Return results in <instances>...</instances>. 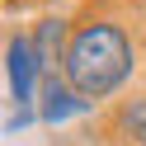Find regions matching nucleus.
<instances>
[{"mask_svg": "<svg viewBox=\"0 0 146 146\" xmlns=\"http://www.w3.org/2000/svg\"><path fill=\"white\" fill-rule=\"evenodd\" d=\"M141 52H137V33L127 29L118 14H99L85 10L71 24V42L61 57V80L90 104H108L132 85Z\"/></svg>", "mask_w": 146, "mask_h": 146, "instance_id": "obj_1", "label": "nucleus"}, {"mask_svg": "<svg viewBox=\"0 0 146 146\" xmlns=\"http://www.w3.org/2000/svg\"><path fill=\"white\" fill-rule=\"evenodd\" d=\"M5 80H10V104L14 108H33L42 94V66L38 52H33V38L24 29H14L5 38Z\"/></svg>", "mask_w": 146, "mask_h": 146, "instance_id": "obj_2", "label": "nucleus"}, {"mask_svg": "<svg viewBox=\"0 0 146 146\" xmlns=\"http://www.w3.org/2000/svg\"><path fill=\"white\" fill-rule=\"evenodd\" d=\"M71 24L76 19H66V14H42V19L29 29L42 76H61V57H66V42H71Z\"/></svg>", "mask_w": 146, "mask_h": 146, "instance_id": "obj_3", "label": "nucleus"}, {"mask_svg": "<svg viewBox=\"0 0 146 146\" xmlns=\"http://www.w3.org/2000/svg\"><path fill=\"white\" fill-rule=\"evenodd\" d=\"M38 113H42V123H47V127H61V123H71V118L94 113V104H90V99H80V94H76V90H71L61 76H42Z\"/></svg>", "mask_w": 146, "mask_h": 146, "instance_id": "obj_4", "label": "nucleus"}, {"mask_svg": "<svg viewBox=\"0 0 146 146\" xmlns=\"http://www.w3.org/2000/svg\"><path fill=\"white\" fill-rule=\"evenodd\" d=\"M108 132L123 137L127 146H146V90L113 99V108H108Z\"/></svg>", "mask_w": 146, "mask_h": 146, "instance_id": "obj_5", "label": "nucleus"}, {"mask_svg": "<svg viewBox=\"0 0 146 146\" xmlns=\"http://www.w3.org/2000/svg\"><path fill=\"white\" fill-rule=\"evenodd\" d=\"M29 123H42L38 104H33V108H14V104H10V113H5V137H19Z\"/></svg>", "mask_w": 146, "mask_h": 146, "instance_id": "obj_6", "label": "nucleus"}]
</instances>
